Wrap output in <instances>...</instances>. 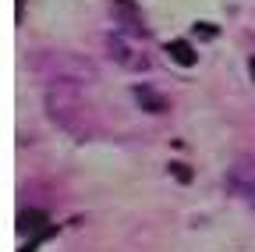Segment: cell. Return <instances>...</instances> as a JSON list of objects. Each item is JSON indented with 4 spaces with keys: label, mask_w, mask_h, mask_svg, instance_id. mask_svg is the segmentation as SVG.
I'll return each instance as SVG.
<instances>
[{
    "label": "cell",
    "mask_w": 255,
    "mask_h": 252,
    "mask_svg": "<svg viewBox=\"0 0 255 252\" xmlns=\"http://www.w3.org/2000/svg\"><path fill=\"white\" fill-rule=\"evenodd\" d=\"M46 114L64 132H85V103L71 85H50L46 89Z\"/></svg>",
    "instance_id": "obj_1"
},
{
    "label": "cell",
    "mask_w": 255,
    "mask_h": 252,
    "mask_svg": "<svg viewBox=\"0 0 255 252\" xmlns=\"http://www.w3.org/2000/svg\"><path fill=\"white\" fill-rule=\"evenodd\" d=\"M227 188H231L234 199H241L248 210H255V156H238L231 164Z\"/></svg>",
    "instance_id": "obj_2"
},
{
    "label": "cell",
    "mask_w": 255,
    "mask_h": 252,
    "mask_svg": "<svg viewBox=\"0 0 255 252\" xmlns=\"http://www.w3.org/2000/svg\"><path fill=\"white\" fill-rule=\"evenodd\" d=\"M114 18L121 21L124 32H131V36H145L149 32L145 21H142V11L131 4V0H114Z\"/></svg>",
    "instance_id": "obj_3"
},
{
    "label": "cell",
    "mask_w": 255,
    "mask_h": 252,
    "mask_svg": "<svg viewBox=\"0 0 255 252\" xmlns=\"http://www.w3.org/2000/svg\"><path fill=\"white\" fill-rule=\"evenodd\" d=\"M167 53L177 60V64H184V68H191V64H195V50H191V43H181V39H174V43H167Z\"/></svg>",
    "instance_id": "obj_4"
},
{
    "label": "cell",
    "mask_w": 255,
    "mask_h": 252,
    "mask_svg": "<svg viewBox=\"0 0 255 252\" xmlns=\"http://www.w3.org/2000/svg\"><path fill=\"white\" fill-rule=\"evenodd\" d=\"M135 96L142 100V103H138L142 110H156V114H159V110L167 107V103H163V96H159V92H152V89H145V85H138V89H135Z\"/></svg>",
    "instance_id": "obj_5"
},
{
    "label": "cell",
    "mask_w": 255,
    "mask_h": 252,
    "mask_svg": "<svg viewBox=\"0 0 255 252\" xmlns=\"http://www.w3.org/2000/svg\"><path fill=\"white\" fill-rule=\"evenodd\" d=\"M36 224H46V213H43V210H25V213H21V220H18V231H21V235H28Z\"/></svg>",
    "instance_id": "obj_6"
},
{
    "label": "cell",
    "mask_w": 255,
    "mask_h": 252,
    "mask_svg": "<svg viewBox=\"0 0 255 252\" xmlns=\"http://www.w3.org/2000/svg\"><path fill=\"white\" fill-rule=\"evenodd\" d=\"M107 53L114 57V60H121V64H135V57H131V50H128L121 39H107Z\"/></svg>",
    "instance_id": "obj_7"
},
{
    "label": "cell",
    "mask_w": 255,
    "mask_h": 252,
    "mask_svg": "<svg viewBox=\"0 0 255 252\" xmlns=\"http://www.w3.org/2000/svg\"><path fill=\"white\" fill-rule=\"evenodd\" d=\"M174 178H181V181H191V171H188V167H181V164H174Z\"/></svg>",
    "instance_id": "obj_8"
},
{
    "label": "cell",
    "mask_w": 255,
    "mask_h": 252,
    "mask_svg": "<svg viewBox=\"0 0 255 252\" xmlns=\"http://www.w3.org/2000/svg\"><path fill=\"white\" fill-rule=\"evenodd\" d=\"M248 68H252V78H255V57H252V60H248Z\"/></svg>",
    "instance_id": "obj_9"
}]
</instances>
